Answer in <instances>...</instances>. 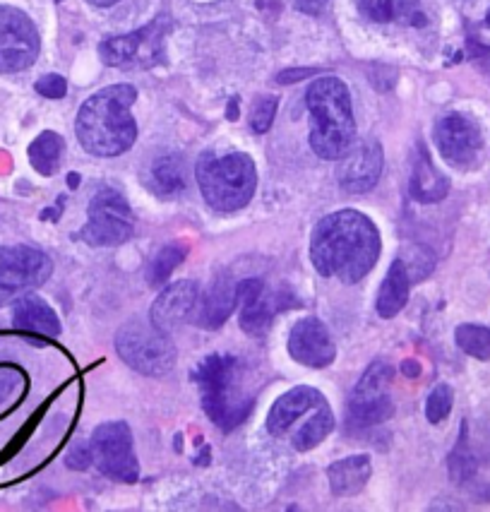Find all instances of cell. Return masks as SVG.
<instances>
[{
  "mask_svg": "<svg viewBox=\"0 0 490 512\" xmlns=\"http://www.w3.org/2000/svg\"><path fill=\"white\" fill-rule=\"evenodd\" d=\"M358 8L368 20L390 25V22H411L418 25V0H358Z\"/></svg>",
  "mask_w": 490,
  "mask_h": 512,
  "instance_id": "cb8c5ba5",
  "label": "cell"
},
{
  "mask_svg": "<svg viewBox=\"0 0 490 512\" xmlns=\"http://www.w3.org/2000/svg\"><path fill=\"white\" fill-rule=\"evenodd\" d=\"M380 231L366 214L342 210L327 214L315 226L310 241V260L322 277L356 284L373 270L380 258Z\"/></svg>",
  "mask_w": 490,
  "mask_h": 512,
  "instance_id": "6da1fadb",
  "label": "cell"
},
{
  "mask_svg": "<svg viewBox=\"0 0 490 512\" xmlns=\"http://www.w3.org/2000/svg\"><path fill=\"white\" fill-rule=\"evenodd\" d=\"M13 325L22 332H34L41 337L61 335V320L41 296L25 294L15 301Z\"/></svg>",
  "mask_w": 490,
  "mask_h": 512,
  "instance_id": "ac0fdd59",
  "label": "cell"
},
{
  "mask_svg": "<svg viewBox=\"0 0 490 512\" xmlns=\"http://www.w3.org/2000/svg\"><path fill=\"white\" fill-rule=\"evenodd\" d=\"M89 450H92L94 467L109 479L135 484L137 476H140V464H137L133 450V433L123 421L101 424L92 433Z\"/></svg>",
  "mask_w": 490,
  "mask_h": 512,
  "instance_id": "9c48e42d",
  "label": "cell"
},
{
  "mask_svg": "<svg viewBox=\"0 0 490 512\" xmlns=\"http://www.w3.org/2000/svg\"><path fill=\"white\" fill-rule=\"evenodd\" d=\"M409 289H411L409 272H406L402 260L397 258L390 265V270H387V277L382 279L378 301H375V308H378L380 318L390 320L394 315L402 313L406 301H409Z\"/></svg>",
  "mask_w": 490,
  "mask_h": 512,
  "instance_id": "7402d4cb",
  "label": "cell"
},
{
  "mask_svg": "<svg viewBox=\"0 0 490 512\" xmlns=\"http://www.w3.org/2000/svg\"><path fill=\"white\" fill-rule=\"evenodd\" d=\"M486 25H488V29H490V10H488V15H486Z\"/></svg>",
  "mask_w": 490,
  "mask_h": 512,
  "instance_id": "b9f144b4",
  "label": "cell"
},
{
  "mask_svg": "<svg viewBox=\"0 0 490 512\" xmlns=\"http://www.w3.org/2000/svg\"><path fill=\"white\" fill-rule=\"evenodd\" d=\"M145 183L159 198H178L188 188V174H185L183 159L178 154H164V157L154 159L149 164Z\"/></svg>",
  "mask_w": 490,
  "mask_h": 512,
  "instance_id": "ffe728a7",
  "label": "cell"
},
{
  "mask_svg": "<svg viewBox=\"0 0 490 512\" xmlns=\"http://www.w3.org/2000/svg\"><path fill=\"white\" fill-rule=\"evenodd\" d=\"M394 368L387 361H373L356 383L349 400V416L354 426H378L394 414L390 385Z\"/></svg>",
  "mask_w": 490,
  "mask_h": 512,
  "instance_id": "30bf717a",
  "label": "cell"
},
{
  "mask_svg": "<svg viewBox=\"0 0 490 512\" xmlns=\"http://www.w3.org/2000/svg\"><path fill=\"white\" fill-rule=\"evenodd\" d=\"M92 5H97V8H109V5H116L121 3V0H89Z\"/></svg>",
  "mask_w": 490,
  "mask_h": 512,
  "instance_id": "f35d334b",
  "label": "cell"
},
{
  "mask_svg": "<svg viewBox=\"0 0 490 512\" xmlns=\"http://www.w3.org/2000/svg\"><path fill=\"white\" fill-rule=\"evenodd\" d=\"M320 404H325V397L315 388L301 385V388L289 390L272 404L270 416H267V431L272 436H284L303 414H308L310 409H318Z\"/></svg>",
  "mask_w": 490,
  "mask_h": 512,
  "instance_id": "e0dca14e",
  "label": "cell"
},
{
  "mask_svg": "<svg viewBox=\"0 0 490 512\" xmlns=\"http://www.w3.org/2000/svg\"><path fill=\"white\" fill-rule=\"evenodd\" d=\"M289 354L301 366L325 368L337 356V347H334V339L322 320L303 318L298 320L289 335Z\"/></svg>",
  "mask_w": 490,
  "mask_h": 512,
  "instance_id": "4fadbf2b",
  "label": "cell"
},
{
  "mask_svg": "<svg viewBox=\"0 0 490 512\" xmlns=\"http://www.w3.org/2000/svg\"><path fill=\"white\" fill-rule=\"evenodd\" d=\"M195 176L202 198L217 212L243 210L253 200L255 186H258L253 159L243 152L202 154Z\"/></svg>",
  "mask_w": 490,
  "mask_h": 512,
  "instance_id": "5b68a950",
  "label": "cell"
},
{
  "mask_svg": "<svg viewBox=\"0 0 490 512\" xmlns=\"http://www.w3.org/2000/svg\"><path fill=\"white\" fill-rule=\"evenodd\" d=\"M238 303L236 287L231 284L229 277H219L217 282L212 284V289L207 291L202 303H197L195 320L197 325L205 327V330H217L229 320V315Z\"/></svg>",
  "mask_w": 490,
  "mask_h": 512,
  "instance_id": "d6986e66",
  "label": "cell"
},
{
  "mask_svg": "<svg viewBox=\"0 0 490 512\" xmlns=\"http://www.w3.org/2000/svg\"><path fill=\"white\" fill-rule=\"evenodd\" d=\"M332 428H334V416H332V409L327 407L325 402L320 404L318 412L310 416L306 424L298 428V433L294 436V448L301 452L318 448L322 440L330 436Z\"/></svg>",
  "mask_w": 490,
  "mask_h": 512,
  "instance_id": "4316f807",
  "label": "cell"
},
{
  "mask_svg": "<svg viewBox=\"0 0 490 512\" xmlns=\"http://www.w3.org/2000/svg\"><path fill=\"white\" fill-rule=\"evenodd\" d=\"M149 34H152V29L147 27V29H140V32L123 34V37H113V39L101 41V46H99L101 61H104L106 65H116V68H125V65L137 61L142 46L147 44Z\"/></svg>",
  "mask_w": 490,
  "mask_h": 512,
  "instance_id": "d4e9b609",
  "label": "cell"
},
{
  "mask_svg": "<svg viewBox=\"0 0 490 512\" xmlns=\"http://www.w3.org/2000/svg\"><path fill=\"white\" fill-rule=\"evenodd\" d=\"M310 147L322 159H339L349 152L356 135L349 87L339 77H320L308 87Z\"/></svg>",
  "mask_w": 490,
  "mask_h": 512,
  "instance_id": "3957f363",
  "label": "cell"
},
{
  "mask_svg": "<svg viewBox=\"0 0 490 512\" xmlns=\"http://www.w3.org/2000/svg\"><path fill=\"white\" fill-rule=\"evenodd\" d=\"M185 255H188V248L181 246V243H171V246L161 248L147 267L149 287H161V284L169 282L173 270L183 263Z\"/></svg>",
  "mask_w": 490,
  "mask_h": 512,
  "instance_id": "83f0119b",
  "label": "cell"
},
{
  "mask_svg": "<svg viewBox=\"0 0 490 512\" xmlns=\"http://www.w3.org/2000/svg\"><path fill=\"white\" fill-rule=\"evenodd\" d=\"M238 303H241V327L248 335L262 337L272 327L274 313H277V301L267 289L262 279H243L236 287Z\"/></svg>",
  "mask_w": 490,
  "mask_h": 512,
  "instance_id": "2e32d148",
  "label": "cell"
},
{
  "mask_svg": "<svg viewBox=\"0 0 490 512\" xmlns=\"http://www.w3.org/2000/svg\"><path fill=\"white\" fill-rule=\"evenodd\" d=\"M137 99L133 85H113L89 97L77 113V140L94 157H118L135 145L137 125L130 109Z\"/></svg>",
  "mask_w": 490,
  "mask_h": 512,
  "instance_id": "7a4b0ae2",
  "label": "cell"
},
{
  "mask_svg": "<svg viewBox=\"0 0 490 512\" xmlns=\"http://www.w3.org/2000/svg\"><path fill=\"white\" fill-rule=\"evenodd\" d=\"M39 32L22 10L0 5V73H20L37 61Z\"/></svg>",
  "mask_w": 490,
  "mask_h": 512,
  "instance_id": "8fae6325",
  "label": "cell"
},
{
  "mask_svg": "<svg viewBox=\"0 0 490 512\" xmlns=\"http://www.w3.org/2000/svg\"><path fill=\"white\" fill-rule=\"evenodd\" d=\"M454 342L464 354L478 361H490V327L481 325H459L454 330Z\"/></svg>",
  "mask_w": 490,
  "mask_h": 512,
  "instance_id": "f1b7e54d",
  "label": "cell"
},
{
  "mask_svg": "<svg viewBox=\"0 0 490 512\" xmlns=\"http://www.w3.org/2000/svg\"><path fill=\"white\" fill-rule=\"evenodd\" d=\"M370 472H373V467H370L368 455H354V457H346L342 462H334L332 467L327 469L332 493L337 498L358 496V493L366 488Z\"/></svg>",
  "mask_w": 490,
  "mask_h": 512,
  "instance_id": "44dd1931",
  "label": "cell"
},
{
  "mask_svg": "<svg viewBox=\"0 0 490 512\" xmlns=\"http://www.w3.org/2000/svg\"><path fill=\"white\" fill-rule=\"evenodd\" d=\"M303 5H306L308 10H315V8H320V5H325L327 0H301Z\"/></svg>",
  "mask_w": 490,
  "mask_h": 512,
  "instance_id": "ab89813d",
  "label": "cell"
},
{
  "mask_svg": "<svg viewBox=\"0 0 490 512\" xmlns=\"http://www.w3.org/2000/svg\"><path fill=\"white\" fill-rule=\"evenodd\" d=\"M308 75H315V70H286V73L279 75L277 80L282 82V85H291V82L296 80H306Z\"/></svg>",
  "mask_w": 490,
  "mask_h": 512,
  "instance_id": "8d00e7d4",
  "label": "cell"
},
{
  "mask_svg": "<svg viewBox=\"0 0 490 512\" xmlns=\"http://www.w3.org/2000/svg\"><path fill=\"white\" fill-rule=\"evenodd\" d=\"M476 472V460L471 455L469 448H466V424L462 426V438H459L457 448L450 455V476L457 484H464L466 479H471Z\"/></svg>",
  "mask_w": 490,
  "mask_h": 512,
  "instance_id": "f546056e",
  "label": "cell"
},
{
  "mask_svg": "<svg viewBox=\"0 0 490 512\" xmlns=\"http://www.w3.org/2000/svg\"><path fill=\"white\" fill-rule=\"evenodd\" d=\"M25 388V375L15 368H0V407L15 400Z\"/></svg>",
  "mask_w": 490,
  "mask_h": 512,
  "instance_id": "836d02e7",
  "label": "cell"
},
{
  "mask_svg": "<svg viewBox=\"0 0 490 512\" xmlns=\"http://www.w3.org/2000/svg\"><path fill=\"white\" fill-rule=\"evenodd\" d=\"M435 142L440 157L452 166H466L478 157L483 147L481 128L464 113H447L435 125Z\"/></svg>",
  "mask_w": 490,
  "mask_h": 512,
  "instance_id": "7c38bea8",
  "label": "cell"
},
{
  "mask_svg": "<svg viewBox=\"0 0 490 512\" xmlns=\"http://www.w3.org/2000/svg\"><path fill=\"white\" fill-rule=\"evenodd\" d=\"M87 217L82 238L89 246H121L133 236V212L118 190L99 188L89 202Z\"/></svg>",
  "mask_w": 490,
  "mask_h": 512,
  "instance_id": "ba28073f",
  "label": "cell"
},
{
  "mask_svg": "<svg viewBox=\"0 0 490 512\" xmlns=\"http://www.w3.org/2000/svg\"><path fill=\"white\" fill-rule=\"evenodd\" d=\"M409 255H411V258H399V260H402L406 272H409L411 284L421 282V279H426L430 272H433V265H435L433 253H430V250L423 248V246H411Z\"/></svg>",
  "mask_w": 490,
  "mask_h": 512,
  "instance_id": "1f68e13d",
  "label": "cell"
},
{
  "mask_svg": "<svg viewBox=\"0 0 490 512\" xmlns=\"http://www.w3.org/2000/svg\"><path fill=\"white\" fill-rule=\"evenodd\" d=\"M382 147L380 142L366 140L361 147L351 150L339 164V186L346 193H368L370 188H375V183L380 181L382 174Z\"/></svg>",
  "mask_w": 490,
  "mask_h": 512,
  "instance_id": "5bb4252c",
  "label": "cell"
},
{
  "mask_svg": "<svg viewBox=\"0 0 490 512\" xmlns=\"http://www.w3.org/2000/svg\"><path fill=\"white\" fill-rule=\"evenodd\" d=\"M202 407L221 431L241 426L253 409V392L245 388L243 363L231 354H212L195 368Z\"/></svg>",
  "mask_w": 490,
  "mask_h": 512,
  "instance_id": "277c9868",
  "label": "cell"
},
{
  "mask_svg": "<svg viewBox=\"0 0 490 512\" xmlns=\"http://www.w3.org/2000/svg\"><path fill=\"white\" fill-rule=\"evenodd\" d=\"M51 272V258L37 248H0V308L41 287L51 277Z\"/></svg>",
  "mask_w": 490,
  "mask_h": 512,
  "instance_id": "52a82bcc",
  "label": "cell"
},
{
  "mask_svg": "<svg viewBox=\"0 0 490 512\" xmlns=\"http://www.w3.org/2000/svg\"><path fill=\"white\" fill-rule=\"evenodd\" d=\"M450 193V181L430 162L426 147H418V159L411 171V195L418 202H440Z\"/></svg>",
  "mask_w": 490,
  "mask_h": 512,
  "instance_id": "603a6c76",
  "label": "cell"
},
{
  "mask_svg": "<svg viewBox=\"0 0 490 512\" xmlns=\"http://www.w3.org/2000/svg\"><path fill=\"white\" fill-rule=\"evenodd\" d=\"M116 349L133 371L152 378H161L176 366V347L152 320L147 323L137 318L125 323L116 335Z\"/></svg>",
  "mask_w": 490,
  "mask_h": 512,
  "instance_id": "8992f818",
  "label": "cell"
},
{
  "mask_svg": "<svg viewBox=\"0 0 490 512\" xmlns=\"http://www.w3.org/2000/svg\"><path fill=\"white\" fill-rule=\"evenodd\" d=\"M63 150L65 142L61 135L53 133V130H46V133H41L29 145V162H32V166L41 176H53L58 171V166H61Z\"/></svg>",
  "mask_w": 490,
  "mask_h": 512,
  "instance_id": "484cf974",
  "label": "cell"
},
{
  "mask_svg": "<svg viewBox=\"0 0 490 512\" xmlns=\"http://www.w3.org/2000/svg\"><path fill=\"white\" fill-rule=\"evenodd\" d=\"M402 373L406 375V378H416V375L421 373V366H418L416 361H404L402 363Z\"/></svg>",
  "mask_w": 490,
  "mask_h": 512,
  "instance_id": "74e56055",
  "label": "cell"
},
{
  "mask_svg": "<svg viewBox=\"0 0 490 512\" xmlns=\"http://www.w3.org/2000/svg\"><path fill=\"white\" fill-rule=\"evenodd\" d=\"M37 92L46 99H63L68 94V82L61 75H44L37 82Z\"/></svg>",
  "mask_w": 490,
  "mask_h": 512,
  "instance_id": "e575fe53",
  "label": "cell"
},
{
  "mask_svg": "<svg viewBox=\"0 0 490 512\" xmlns=\"http://www.w3.org/2000/svg\"><path fill=\"white\" fill-rule=\"evenodd\" d=\"M77 183H80V176L70 174V176H68V186H70V188H77Z\"/></svg>",
  "mask_w": 490,
  "mask_h": 512,
  "instance_id": "60d3db41",
  "label": "cell"
},
{
  "mask_svg": "<svg viewBox=\"0 0 490 512\" xmlns=\"http://www.w3.org/2000/svg\"><path fill=\"white\" fill-rule=\"evenodd\" d=\"M452 404H454V392L450 385H438L430 392L428 402H426V416L430 424H442L452 412Z\"/></svg>",
  "mask_w": 490,
  "mask_h": 512,
  "instance_id": "4dcf8cb0",
  "label": "cell"
},
{
  "mask_svg": "<svg viewBox=\"0 0 490 512\" xmlns=\"http://www.w3.org/2000/svg\"><path fill=\"white\" fill-rule=\"evenodd\" d=\"M277 104V97L258 99V104L253 106V113H250V128H253V133L262 135L272 128L274 116H277Z\"/></svg>",
  "mask_w": 490,
  "mask_h": 512,
  "instance_id": "d6a6232c",
  "label": "cell"
},
{
  "mask_svg": "<svg viewBox=\"0 0 490 512\" xmlns=\"http://www.w3.org/2000/svg\"><path fill=\"white\" fill-rule=\"evenodd\" d=\"M197 303H200V289L195 282L183 279V282L171 284L169 289L161 291L159 299L154 301L152 313H149V320L159 330L171 332L193 318L197 313Z\"/></svg>",
  "mask_w": 490,
  "mask_h": 512,
  "instance_id": "9a60e30c",
  "label": "cell"
},
{
  "mask_svg": "<svg viewBox=\"0 0 490 512\" xmlns=\"http://www.w3.org/2000/svg\"><path fill=\"white\" fill-rule=\"evenodd\" d=\"M65 462H68V467L73 469H87L89 464H92V450H89V445L85 443H75L73 450H70L68 457H65Z\"/></svg>",
  "mask_w": 490,
  "mask_h": 512,
  "instance_id": "d590c367",
  "label": "cell"
}]
</instances>
